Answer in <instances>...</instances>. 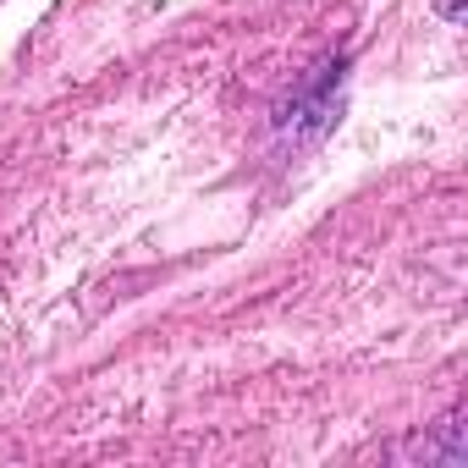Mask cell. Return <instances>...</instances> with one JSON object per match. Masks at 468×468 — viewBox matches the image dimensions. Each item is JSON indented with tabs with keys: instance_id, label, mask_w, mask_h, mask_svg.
Wrapping results in <instances>:
<instances>
[{
	"instance_id": "cell-2",
	"label": "cell",
	"mask_w": 468,
	"mask_h": 468,
	"mask_svg": "<svg viewBox=\"0 0 468 468\" xmlns=\"http://www.w3.org/2000/svg\"><path fill=\"white\" fill-rule=\"evenodd\" d=\"M441 17L446 23H463V0H441Z\"/></svg>"
},
{
	"instance_id": "cell-1",
	"label": "cell",
	"mask_w": 468,
	"mask_h": 468,
	"mask_svg": "<svg viewBox=\"0 0 468 468\" xmlns=\"http://www.w3.org/2000/svg\"><path fill=\"white\" fill-rule=\"evenodd\" d=\"M336 89H342V61L320 67V78H314V83H309L287 111H282V122H276V127H282L287 138H320V133L336 122V105H342V100H336Z\"/></svg>"
}]
</instances>
